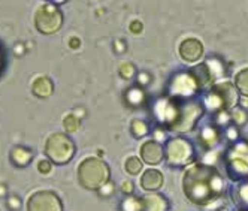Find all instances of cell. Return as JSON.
I'll return each instance as SVG.
<instances>
[{"mask_svg":"<svg viewBox=\"0 0 248 211\" xmlns=\"http://www.w3.org/2000/svg\"><path fill=\"white\" fill-rule=\"evenodd\" d=\"M140 159L147 165H158L165 159V147L155 139H150L140 147Z\"/></svg>","mask_w":248,"mask_h":211,"instance_id":"obj_15","label":"cell"},{"mask_svg":"<svg viewBox=\"0 0 248 211\" xmlns=\"http://www.w3.org/2000/svg\"><path fill=\"white\" fill-rule=\"evenodd\" d=\"M224 171L233 183L248 179V143L239 139L230 144L223 157Z\"/></svg>","mask_w":248,"mask_h":211,"instance_id":"obj_5","label":"cell"},{"mask_svg":"<svg viewBox=\"0 0 248 211\" xmlns=\"http://www.w3.org/2000/svg\"><path fill=\"white\" fill-rule=\"evenodd\" d=\"M235 87H236L238 93L248 97V67L239 70V72L235 75Z\"/></svg>","mask_w":248,"mask_h":211,"instance_id":"obj_22","label":"cell"},{"mask_svg":"<svg viewBox=\"0 0 248 211\" xmlns=\"http://www.w3.org/2000/svg\"><path fill=\"white\" fill-rule=\"evenodd\" d=\"M230 117H232V125L238 126H244L248 121V113L244 108H235L230 111Z\"/></svg>","mask_w":248,"mask_h":211,"instance_id":"obj_26","label":"cell"},{"mask_svg":"<svg viewBox=\"0 0 248 211\" xmlns=\"http://www.w3.org/2000/svg\"><path fill=\"white\" fill-rule=\"evenodd\" d=\"M165 183L163 174L158 169H147L144 171V174L140 175V187H142L145 192H155L158 189H162Z\"/></svg>","mask_w":248,"mask_h":211,"instance_id":"obj_18","label":"cell"},{"mask_svg":"<svg viewBox=\"0 0 248 211\" xmlns=\"http://www.w3.org/2000/svg\"><path fill=\"white\" fill-rule=\"evenodd\" d=\"M175 100H176V114L169 130L176 133H188L194 130L199 125V120L206 111L202 103V99L194 97V99H184V100L175 99Z\"/></svg>","mask_w":248,"mask_h":211,"instance_id":"obj_3","label":"cell"},{"mask_svg":"<svg viewBox=\"0 0 248 211\" xmlns=\"http://www.w3.org/2000/svg\"><path fill=\"white\" fill-rule=\"evenodd\" d=\"M114 184L112 183H108V184H105L102 189H99V195L100 196H105V198H108V196H111L112 193H114Z\"/></svg>","mask_w":248,"mask_h":211,"instance_id":"obj_32","label":"cell"},{"mask_svg":"<svg viewBox=\"0 0 248 211\" xmlns=\"http://www.w3.org/2000/svg\"><path fill=\"white\" fill-rule=\"evenodd\" d=\"M223 132H224L226 139L230 141V144H233V143H236V141H239V130H238V128L235 125L227 126L226 129H223Z\"/></svg>","mask_w":248,"mask_h":211,"instance_id":"obj_30","label":"cell"},{"mask_svg":"<svg viewBox=\"0 0 248 211\" xmlns=\"http://www.w3.org/2000/svg\"><path fill=\"white\" fill-rule=\"evenodd\" d=\"M202 103L206 111L217 114L221 111H232L239 103V95L236 87L229 82H217L205 92L202 97Z\"/></svg>","mask_w":248,"mask_h":211,"instance_id":"obj_2","label":"cell"},{"mask_svg":"<svg viewBox=\"0 0 248 211\" xmlns=\"http://www.w3.org/2000/svg\"><path fill=\"white\" fill-rule=\"evenodd\" d=\"M111 169L99 157H87L78 165V181L84 189L99 190L109 183Z\"/></svg>","mask_w":248,"mask_h":211,"instance_id":"obj_4","label":"cell"},{"mask_svg":"<svg viewBox=\"0 0 248 211\" xmlns=\"http://www.w3.org/2000/svg\"><path fill=\"white\" fill-rule=\"evenodd\" d=\"M130 32L132 33H135V34H139V33H142V30H144V26H142V23H140L139 20H135V21H132L130 23Z\"/></svg>","mask_w":248,"mask_h":211,"instance_id":"obj_33","label":"cell"},{"mask_svg":"<svg viewBox=\"0 0 248 211\" xmlns=\"http://www.w3.org/2000/svg\"><path fill=\"white\" fill-rule=\"evenodd\" d=\"M224 190V180L220 171L205 162L188 166L183 175V192L194 205L206 207L216 202Z\"/></svg>","mask_w":248,"mask_h":211,"instance_id":"obj_1","label":"cell"},{"mask_svg":"<svg viewBox=\"0 0 248 211\" xmlns=\"http://www.w3.org/2000/svg\"><path fill=\"white\" fill-rule=\"evenodd\" d=\"M52 90H54V84H52L51 78H48L45 75L38 77L31 84V93L41 99L49 97L52 95Z\"/></svg>","mask_w":248,"mask_h":211,"instance_id":"obj_20","label":"cell"},{"mask_svg":"<svg viewBox=\"0 0 248 211\" xmlns=\"http://www.w3.org/2000/svg\"><path fill=\"white\" fill-rule=\"evenodd\" d=\"M147 92L144 90V87H140L138 84L130 85L129 89L124 92V103L127 105L129 108H140L147 103Z\"/></svg>","mask_w":248,"mask_h":211,"instance_id":"obj_17","label":"cell"},{"mask_svg":"<svg viewBox=\"0 0 248 211\" xmlns=\"http://www.w3.org/2000/svg\"><path fill=\"white\" fill-rule=\"evenodd\" d=\"M230 198L238 211H248V179L236 181L230 187Z\"/></svg>","mask_w":248,"mask_h":211,"instance_id":"obj_16","label":"cell"},{"mask_svg":"<svg viewBox=\"0 0 248 211\" xmlns=\"http://www.w3.org/2000/svg\"><path fill=\"white\" fill-rule=\"evenodd\" d=\"M114 48L117 49V52H123L124 49H126V45H124V42H123V41H115Z\"/></svg>","mask_w":248,"mask_h":211,"instance_id":"obj_37","label":"cell"},{"mask_svg":"<svg viewBox=\"0 0 248 211\" xmlns=\"http://www.w3.org/2000/svg\"><path fill=\"white\" fill-rule=\"evenodd\" d=\"M126 171L130 175H138L140 171H142V161L139 159L138 156H132L126 161Z\"/></svg>","mask_w":248,"mask_h":211,"instance_id":"obj_29","label":"cell"},{"mask_svg":"<svg viewBox=\"0 0 248 211\" xmlns=\"http://www.w3.org/2000/svg\"><path fill=\"white\" fill-rule=\"evenodd\" d=\"M191 74L196 77L202 92L209 90L212 85L217 84L218 80L227 77L229 69L224 60L220 57H208L203 63H199L198 66H194L190 69Z\"/></svg>","mask_w":248,"mask_h":211,"instance_id":"obj_9","label":"cell"},{"mask_svg":"<svg viewBox=\"0 0 248 211\" xmlns=\"http://www.w3.org/2000/svg\"><path fill=\"white\" fill-rule=\"evenodd\" d=\"M118 74L121 75L123 80L130 81V80H133V78L138 75V72H136V66H135L133 63H130V62H124V63H121V66H120V69H118Z\"/></svg>","mask_w":248,"mask_h":211,"instance_id":"obj_24","label":"cell"},{"mask_svg":"<svg viewBox=\"0 0 248 211\" xmlns=\"http://www.w3.org/2000/svg\"><path fill=\"white\" fill-rule=\"evenodd\" d=\"M69 45H70V48L77 49V48H79L81 42H79V39H78V38H72V39H70V42H69Z\"/></svg>","mask_w":248,"mask_h":211,"instance_id":"obj_38","label":"cell"},{"mask_svg":"<svg viewBox=\"0 0 248 211\" xmlns=\"http://www.w3.org/2000/svg\"><path fill=\"white\" fill-rule=\"evenodd\" d=\"M8 202H9V205H11V208H12V210H18V207L21 205L20 199H16L15 196H12Z\"/></svg>","mask_w":248,"mask_h":211,"instance_id":"obj_36","label":"cell"},{"mask_svg":"<svg viewBox=\"0 0 248 211\" xmlns=\"http://www.w3.org/2000/svg\"><path fill=\"white\" fill-rule=\"evenodd\" d=\"M169 202L160 193H151L140 198V211H168Z\"/></svg>","mask_w":248,"mask_h":211,"instance_id":"obj_19","label":"cell"},{"mask_svg":"<svg viewBox=\"0 0 248 211\" xmlns=\"http://www.w3.org/2000/svg\"><path fill=\"white\" fill-rule=\"evenodd\" d=\"M45 156L51 163L64 165L74 159L77 147L75 143L66 133H51L45 141Z\"/></svg>","mask_w":248,"mask_h":211,"instance_id":"obj_8","label":"cell"},{"mask_svg":"<svg viewBox=\"0 0 248 211\" xmlns=\"http://www.w3.org/2000/svg\"><path fill=\"white\" fill-rule=\"evenodd\" d=\"M130 132H132V135H133L135 138H144V136L148 135L150 126L147 125V121L139 120V118H135V120H132Z\"/></svg>","mask_w":248,"mask_h":211,"instance_id":"obj_23","label":"cell"},{"mask_svg":"<svg viewBox=\"0 0 248 211\" xmlns=\"http://www.w3.org/2000/svg\"><path fill=\"white\" fill-rule=\"evenodd\" d=\"M201 93H202V89L196 77L191 74V70H181V72H176L170 77L165 96L184 100V99L199 97Z\"/></svg>","mask_w":248,"mask_h":211,"instance_id":"obj_7","label":"cell"},{"mask_svg":"<svg viewBox=\"0 0 248 211\" xmlns=\"http://www.w3.org/2000/svg\"><path fill=\"white\" fill-rule=\"evenodd\" d=\"M27 211H63V202L51 190H38L27 201Z\"/></svg>","mask_w":248,"mask_h":211,"instance_id":"obj_12","label":"cell"},{"mask_svg":"<svg viewBox=\"0 0 248 211\" xmlns=\"http://www.w3.org/2000/svg\"><path fill=\"white\" fill-rule=\"evenodd\" d=\"M63 14L54 3H44L34 12V27L44 34H52L62 29Z\"/></svg>","mask_w":248,"mask_h":211,"instance_id":"obj_10","label":"cell"},{"mask_svg":"<svg viewBox=\"0 0 248 211\" xmlns=\"http://www.w3.org/2000/svg\"><path fill=\"white\" fill-rule=\"evenodd\" d=\"M63 126H64V130L67 133H75L78 132L79 126H81V121L77 118V115L70 114V115H66L64 120H63Z\"/></svg>","mask_w":248,"mask_h":211,"instance_id":"obj_28","label":"cell"},{"mask_svg":"<svg viewBox=\"0 0 248 211\" xmlns=\"http://www.w3.org/2000/svg\"><path fill=\"white\" fill-rule=\"evenodd\" d=\"M221 141H223V130L217 128L214 123L209 121L206 125L201 126L198 133V143L203 150L212 151L221 144Z\"/></svg>","mask_w":248,"mask_h":211,"instance_id":"obj_13","label":"cell"},{"mask_svg":"<svg viewBox=\"0 0 248 211\" xmlns=\"http://www.w3.org/2000/svg\"><path fill=\"white\" fill-rule=\"evenodd\" d=\"M136 80H138V85L140 87H145L151 82V75L148 72H139L136 75Z\"/></svg>","mask_w":248,"mask_h":211,"instance_id":"obj_31","label":"cell"},{"mask_svg":"<svg viewBox=\"0 0 248 211\" xmlns=\"http://www.w3.org/2000/svg\"><path fill=\"white\" fill-rule=\"evenodd\" d=\"M11 156V162L15 165V166H18V168H26L31 159H33V151L27 147H23V146H16L11 150L9 153Z\"/></svg>","mask_w":248,"mask_h":211,"instance_id":"obj_21","label":"cell"},{"mask_svg":"<svg viewBox=\"0 0 248 211\" xmlns=\"http://www.w3.org/2000/svg\"><path fill=\"white\" fill-rule=\"evenodd\" d=\"M150 115L158 128L169 129L175 120L176 114V100L168 96H162L153 100L150 107Z\"/></svg>","mask_w":248,"mask_h":211,"instance_id":"obj_11","label":"cell"},{"mask_svg":"<svg viewBox=\"0 0 248 211\" xmlns=\"http://www.w3.org/2000/svg\"><path fill=\"white\" fill-rule=\"evenodd\" d=\"M214 125L217 128H220L221 130L226 129L227 126L232 125V117H230V111H221V113H217L214 114Z\"/></svg>","mask_w":248,"mask_h":211,"instance_id":"obj_25","label":"cell"},{"mask_svg":"<svg viewBox=\"0 0 248 211\" xmlns=\"http://www.w3.org/2000/svg\"><path fill=\"white\" fill-rule=\"evenodd\" d=\"M180 57L187 63H198L203 57V45L196 38H187L178 47Z\"/></svg>","mask_w":248,"mask_h":211,"instance_id":"obj_14","label":"cell"},{"mask_svg":"<svg viewBox=\"0 0 248 211\" xmlns=\"http://www.w3.org/2000/svg\"><path fill=\"white\" fill-rule=\"evenodd\" d=\"M121 211H140V198L126 196L121 201Z\"/></svg>","mask_w":248,"mask_h":211,"instance_id":"obj_27","label":"cell"},{"mask_svg":"<svg viewBox=\"0 0 248 211\" xmlns=\"http://www.w3.org/2000/svg\"><path fill=\"white\" fill-rule=\"evenodd\" d=\"M121 190H123V193H126L127 196H130L132 193H133V184H132V181H124L123 186H121Z\"/></svg>","mask_w":248,"mask_h":211,"instance_id":"obj_35","label":"cell"},{"mask_svg":"<svg viewBox=\"0 0 248 211\" xmlns=\"http://www.w3.org/2000/svg\"><path fill=\"white\" fill-rule=\"evenodd\" d=\"M38 169H39L41 174H49V171H51V162L49 161H41L38 163Z\"/></svg>","mask_w":248,"mask_h":211,"instance_id":"obj_34","label":"cell"},{"mask_svg":"<svg viewBox=\"0 0 248 211\" xmlns=\"http://www.w3.org/2000/svg\"><path fill=\"white\" fill-rule=\"evenodd\" d=\"M198 151L191 141L183 136H172L165 144V162L170 168H187L196 162Z\"/></svg>","mask_w":248,"mask_h":211,"instance_id":"obj_6","label":"cell"}]
</instances>
